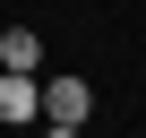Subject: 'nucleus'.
<instances>
[{
    "label": "nucleus",
    "mask_w": 146,
    "mask_h": 138,
    "mask_svg": "<svg viewBox=\"0 0 146 138\" xmlns=\"http://www.w3.org/2000/svg\"><path fill=\"white\" fill-rule=\"evenodd\" d=\"M35 112H43V121H69V129H86L95 86L78 78V69H52V78H35Z\"/></svg>",
    "instance_id": "1"
},
{
    "label": "nucleus",
    "mask_w": 146,
    "mask_h": 138,
    "mask_svg": "<svg viewBox=\"0 0 146 138\" xmlns=\"http://www.w3.org/2000/svg\"><path fill=\"white\" fill-rule=\"evenodd\" d=\"M0 69L43 78V35H35V26H0Z\"/></svg>",
    "instance_id": "2"
},
{
    "label": "nucleus",
    "mask_w": 146,
    "mask_h": 138,
    "mask_svg": "<svg viewBox=\"0 0 146 138\" xmlns=\"http://www.w3.org/2000/svg\"><path fill=\"white\" fill-rule=\"evenodd\" d=\"M0 121H43V112H35V78H26V69H0Z\"/></svg>",
    "instance_id": "3"
},
{
    "label": "nucleus",
    "mask_w": 146,
    "mask_h": 138,
    "mask_svg": "<svg viewBox=\"0 0 146 138\" xmlns=\"http://www.w3.org/2000/svg\"><path fill=\"white\" fill-rule=\"evenodd\" d=\"M43 138H78V129H69V121H43Z\"/></svg>",
    "instance_id": "4"
}]
</instances>
